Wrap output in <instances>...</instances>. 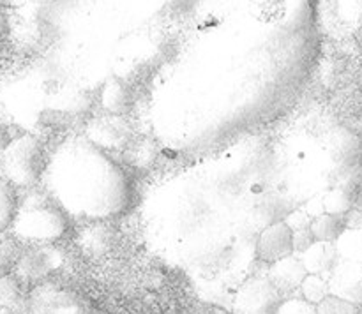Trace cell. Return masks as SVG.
I'll use <instances>...</instances> for the list:
<instances>
[{
  "mask_svg": "<svg viewBox=\"0 0 362 314\" xmlns=\"http://www.w3.org/2000/svg\"><path fill=\"white\" fill-rule=\"evenodd\" d=\"M13 229L21 238L52 242L66 233L67 217L46 194L30 191L18 203Z\"/></svg>",
  "mask_w": 362,
  "mask_h": 314,
  "instance_id": "obj_1",
  "label": "cell"
},
{
  "mask_svg": "<svg viewBox=\"0 0 362 314\" xmlns=\"http://www.w3.org/2000/svg\"><path fill=\"white\" fill-rule=\"evenodd\" d=\"M45 168V148L35 138L20 136L9 141L0 154L2 179L16 189H32Z\"/></svg>",
  "mask_w": 362,
  "mask_h": 314,
  "instance_id": "obj_2",
  "label": "cell"
},
{
  "mask_svg": "<svg viewBox=\"0 0 362 314\" xmlns=\"http://www.w3.org/2000/svg\"><path fill=\"white\" fill-rule=\"evenodd\" d=\"M279 291L269 279H253L237 295V314H276Z\"/></svg>",
  "mask_w": 362,
  "mask_h": 314,
  "instance_id": "obj_3",
  "label": "cell"
},
{
  "mask_svg": "<svg viewBox=\"0 0 362 314\" xmlns=\"http://www.w3.org/2000/svg\"><path fill=\"white\" fill-rule=\"evenodd\" d=\"M293 229L283 221H276L262 229L257 240V258L265 263H278L285 258L293 256Z\"/></svg>",
  "mask_w": 362,
  "mask_h": 314,
  "instance_id": "obj_4",
  "label": "cell"
},
{
  "mask_svg": "<svg viewBox=\"0 0 362 314\" xmlns=\"http://www.w3.org/2000/svg\"><path fill=\"white\" fill-rule=\"evenodd\" d=\"M327 281L331 295L362 307V263L339 260Z\"/></svg>",
  "mask_w": 362,
  "mask_h": 314,
  "instance_id": "obj_5",
  "label": "cell"
},
{
  "mask_svg": "<svg viewBox=\"0 0 362 314\" xmlns=\"http://www.w3.org/2000/svg\"><path fill=\"white\" fill-rule=\"evenodd\" d=\"M300 261L308 274L315 275H331L336 265L339 263L338 249L332 242H317L315 240L304 253H300Z\"/></svg>",
  "mask_w": 362,
  "mask_h": 314,
  "instance_id": "obj_6",
  "label": "cell"
},
{
  "mask_svg": "<svg viewBox=\"0 0 362 314\" xmlns=\"http://www.w3.org/2000/svg\"><path fill=\"white\" fill-rule=\"evenodd\" d=\"M308 270L304 268L300 258L288 256L285 260L278 261V263L271 265V274H269V281L276 286L279 293L293 291L296 288H300L303 281L306 279Z\"/></svg>",
  "mask_w": 362,
  "mask_h": 314,
  "instance_id": "obj_7",
  "label": "cell"
},
{
  "mask_svg": "<svg viewBox=\"0 0 362 314\" xmlns=\"http://www.w3.org/2000/svg\"><path fill=\"white\" fill-rule=\"evenodd\" d=\"M357 191L354 187L345 186V183H336L334 187L327 191L322 196V205H324V212L332 215H346L354 210V201H356Z\"/></svg>",
  "mask_w": 362,
  "mask_h": 314,
  "instance_id": "obj_8",
  "label": "cell"
},
{
  "mask_svg": "<svg viewBox=\"0 0 362 314\" xmlns=\"http://www.w3.org/2000/svg\"><path fill=\"white\" fill-rule=\"evenodd\" d=\"M311 233H313V238L317 242H332L341 236V233L346 229V217L343 215H332L324 212V214L313 217L310 224Z\"/></svg>",
  "mask_w": 362,
  "mask_h": 314,
  "instance_id": "obj_9",
  "label": "cell"
},
{
  "mask_svg": "<svg viewBox=\"0 0 362 314\" xmlns=\"http://www.w3.org/2000/svg\"><path fill=\"white\" fill-rule=\"evenodd\" d=\"M341 261H359L362 263V226L346 228L334 242Z\"/></svg>",
  "mask_w": 362,
  "mask_h": 314,
  "instance_id": "obj_10",
  "label": "cell"
},
{
  "mask_svg": "<svg viewBox=\"0 0 362 314\" xmlns=\"http://www.w3.org/2000/svg\"><path fill=\"white\" fill-rule=\"evenodd\" d=\"M18 203H20V198L16 194V187L6 179H0V231L13 226Z\"/></svg>",
  "mask_w": 362,
  "mask_h": 314,
  "instance_id": "obj_11",
  "label": "cell"
},
{
  "mask_svg": "<svg viewBox=\"0 0 362 314\" xmlns=\"http://www.w3.org/2000/svg\"><path fill=\"white\" fill-rule=\"evenodd\" d=\"M336 20L349 30L362 28V0H332Z\"/></svg>",
  "mask_w": 362,
  "mask_h": 314,
  "instance_id": "obj_12",
  "label": "cell"
},
{
  "mask_svg": "<svg viewBox=\"0 0 362 314\" xmlns=\"http://www.w3.org/2000/svg\"><path fill=\"white\" fill-rule=\"evenodd\" d=\"M300 293H303V298L306 302L313 303V306H318L325 296H329V281L324 275H315L308 274L306 279L300 284Z\"/></svg>",
  "mask_w": 362,
  "mask_h": 314,
  "instance_id": "obj_13",
  "label": "cell"
},
{
  "mask_svg": "<svg viewBox=\"0 0 362 314\" xmlns=\"http://www.w3.org/2000/svg\"><path fill=\"white\" fill-rule=\"evenodd\" d=\"M317 314H361V306H356L339 296L329 295L317 306Z\"/></svg>",
  "mask_w": 362,
  "mask_h": 314,
  "instance_id": "obj_14",
  "label": "cell"
},
{
  "mask_svg": "<svg viewBox=\"0 0 362 314\" xmlns=\"http://www.w3.org/2000/svg\"><path fill=\"white\" fill-rule=\"evenodd\" d=\"M255 14L264 21H276L283 16L285 0H255Z\"/></svg>",
  "mask_w": 362,
  "mask_h": 314,
  "instance_id": "obj_15",
  "label": "cell"
},
{
  "mask_svg": "<svg viewBox=\"0 0 362 314\" xmlns=\"http://www.w3.org/2000/svg\"><path fill=\"white\" fill-rule=\"evenodd\" d=\"M276 314H317V306L306 302L304 298H292L283 302Z\"/></svg>",
  "mask_w": 362,
  "mask_h": 314,
  "instance_id": "obj_16",
  "label": "cell"
},
{
  "mask_svg": "<svg viewBox=\"0 0 362 314\" xmlns=\"http://www.w3.org/2000/svg\"><path fill=\"white\" fill-rule=\"evenodd\" d=\"M315 242L313 233H311L310 228L297 229L293 231V247H296V253H304L311 243Z\"/></svg>",
  "mask_w": 362,
  "mask_h": 314,
  "instance_id": "obj_17",
  "label": "cell"
},
{
  "mask_svg": "<svg viewBox=\"0 0 362 314\" xmlns=\"http://www.w3.org/2000/svg\"><path fill=\"white\" fill-rule=\"evenodd\" d=\"M23 6V0H0V7H20Z\"/></svg>",
  "mask_w": 362,
  "mask_h": 314,
  "instance_id": "obj_18",
  "label": "cell"
},
{
  "mask_svg": "<svg viewBox=\"0 0 362 314\" xmlns=\"http://www.w3.org/2000/svg\"><path fill=\"white\" fill-rule=\"evenodd\" d=\"M7 145V138H6V131L2 129V126H0V154H2V150L6 148Z\"/></svg>",
  "mask_w": 362,
  "mask_h": 314,
  "instance_id": "obj_19",
  "label": "cell"
}]
</instances>
